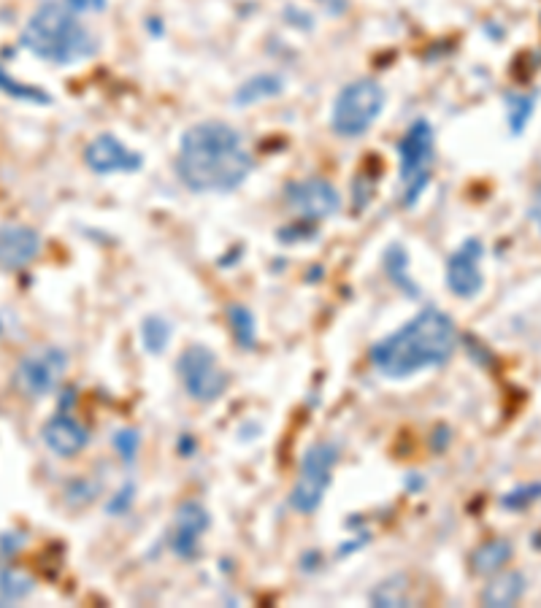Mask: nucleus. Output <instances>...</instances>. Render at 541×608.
<instances>
[{
  "label": "nucleus",
  "instance_id": "1",
  "mask_svg": "<svg viewBox=\"0 0 541 608\" xmlns=\"http://www.w3.org/2000/svg\"><path fill=\"white\" fill-rule=\"evenodd\" d=\"M255 168L247 144L228 122L209 119L184 130L176 155V173L193 192H233Z\"/></svg>",
  "mask_w": 541,
  "mask_h": 608
},
{
  "label": "nucleus",
  "instance_id": "2",
  "mask_svg": "<svg viewBox=\"0 0 541 608\" xmlns=\"http://www.w3.org/2000/svg\"><path fill=\"white\" fill-rule=\"evenodd\" d=\"M458 346V327L450 314L425 306L406 325L371 346V365L385 379H409L414 373L450 363Z\"/></svg>",
  "mask_w": 541,
  "mask_h": 608
},
{
  "label": "nucleus",
  "instance_id": "3",
  "mask_svg": "<svg viewBox=\"0 0 541 608\" xmlns=\"http://www.w3.org/2000/svg\"><path fill=\"white\" fill-rule=\"evenodd\" d=\"M22 46L38 60L52 65H74L98 52V41L79 22L65 0H44L22 30Z\"/></svg>",
  "mask_w": 541,
  "mask_h": 608
},
{
  "label": "nucleus",
  "instance_id": "4",
  "mask_svg": "<svg viewBox=\"0 0 541 608\" xmlns=\"http://www.w3.org/2000/svg\"><path fill=\"white\" fill-rule=\"evenodd\" d=\"M436 157V136L428 119H414L398 141V176H401V203L406 209L417 206L422 192L431 184V165Z\"/></svg>",
  "mask_w": 541,
  "mask_h": 608
},
{
  "label": "nucleus",
  "instance_id": "5",
  "mask_svg": "<svg viewBox=\"0 0 541 608\" xmlns=\"http://www.w3.org/2000/svg\"><path fill=\"white\" fill-rule=\"evenodd\" d=\"M385 111V87L376 79H358L341 87L333 100L331 130L339 138L366 136Z\"/></svg>",
  "mask_w": 541,
  "mask_h": 608
},
{
  "label": "nucleus",
  "instance_id": "6",
  "mask_svg": "<svg viewBox=\"0 0 541 608\" xmlns=\"http://www.w3.org/2000/svg\"><path fill=\"white\" fill-rule=\"evenodd\" d=\"M336 463H339V449L331 441L309 446V452L303 454L301 471H298L295 487L290 492V506L298 514H314L320 509L325 492L331 487Z\"/></svg>",
  "mask_w": 541,
  "mask_h": 608
},
{
  "label": "nucleus",
  "instance_id": "7",
  "mask_svg": "<svg viewBox=\"0 0 541 608\" xmlns=\"http://www.w3.org/2000/svg\"><path fill=\"white\" fill-rule=\"evenodd\" d=\"M68 371V354L60 346H36L19 357L14 384L22 398L41 400L60 387Z\"/></svg>",
  "mask_w": 541,
  "mask_h": 608
},
{
  "label": "nucleus",
  "instance_id": "8",
  "mask_svg": "<svg viewBox=\"0 0 541 608\" xmlns=\"http://www.w3.org/2000/svg\"><path fill=\"white\" fill-rule=\"evenodd\" d=\"M179 379H182L184 392L198 403H214L222 398V392L228 390V373L222 371L217 354L209 346H187L179 354Z\"/></svg>",
  "mask_w": 541,
  "mask_h": 608
},
{
  "label": "nucleus",
  "instance_id": "9",
  "mask_svg": "<svg viewBox=\"0 0 541 608\" xmlns=\"http://www.w3.org/2000/svg\"><path fill=\"white\" fill-rule=\"evenodd\" d=\"M285 200L287 206L298 214V219H306V222H320V219L339 214L341 209L339 190L320 176L287 184Z\"/></svg>",
  "mask_w": 541,
  "mask_h": 608
},
{
  "label": "nucleus",
  "instance_id": "10",
  "mask_svg": "<svg viewBox=\"0 0 541 608\" xmlns=\"http://www.w3.org/2000/svg\"><path fill=\"white\" fill-rule=\"evenodd\" d=\"M482 257H485V246H482L479 238H466L450 255V260H447V287H450L455 298L471 300L482 292V287H485Z\"/></svg>",
  "mask_w": 541,
  "mask_h": 608
},
{
  "label": "nucleus",
  "instance_id": "11",
  "mask_svg": "<svg viewBox=\"0 0 541 608\" xmlns=\"http://www.w3.org/2000/svg\"><path fill=\"white\" fill-rule=\"evenodd\" d=\"M84 163L92 173H101V176H109V173H133L144 165V157L133 152L130 146H125L120 138L109 136H95L84 149Z\"/></svg>",
  "mask_w": 541,
  "mask_h": 608
},
{
  "label": "nucleus",
  "instance_id": "12",
  "mask_svg": "<svg viewBox=\"0 0 541 608\" xmlns=\"http://www.w3.org/2000/svg\"><path fill=\"white\" fill-rule=\"evenodd\" d=\"M211 517L209 511L203 509L198 500H187L176 509L174 527H171V536L168 544L174 549L176 557L182 560H193L195 554L201 552V538L209 530Z\"/></svg>",
  "mask_w": 541,
  "mask_h": 608
},
{
  "label": "nucleus",
  "instance_id": "13",
  "mask_svg": "<svg viewBox=\"0 0 541 608\" xmlns=\"http://www.w3.org/2000/svg\"><path fill=\"white\" fill-rule=\"evenodd\" d=\"M44 241L28 225L0 227V268L3 271H22L33 260H38Z\"/></svg>",
  "mask_w": 541,
  "mask_h": 608
},
{
  "label": "nucleus",
  "instance_id": "14",
  "mask_svg": "<svg viewBox=\"0 0 541 608\" xmlns=\"http://www.w3.org/2000/svg\"><path fill=\"white\" fill-rule=\"evenodd\" d=\"M41 438H44L49 452L63 457V460H71V457H76V454L87 446L90 433H87V427H84L79 419L71 417V414H55V417L46 419Z\"/></svg>",
  "mask_w": 541,
  "mask_h": 608
},
{
  "label": "nucleus",
  "instance_id": "15",
  "mask_svg": "<svg viewBox=\"0 0 541 608\" xmlns=\"http://www.w3.org/2000/svg\"><path fill=\"white\" fill-rule=\"evenodd\" d=\"M525 587H528V581H525V576L520 571L498 573L496 579L490 581L485 592H482V603L490 608H509L523 598Z\"/></svg>",
  "mask_w": 541,
  "mask_h": 608
},
{
  "label": "nucleus",
  "instance_id": "16",
  "mask_svg": "<svg viewBox=\"0 0 541 608\" xmlns=\"http://www.w3.org/2000/svg\"><path fill=\"white\" fill-rule=\"evenodd\" d=\"M514 546L509 538H496V541H487L471 554V571L479 576H493L512 560Z\"/></svg>",
  "mask_w": 541,
  "mask_h": 608
},
{
  "label": "nucleus",
  "instance_id": "17",
  "mask_svg": "<svg viewBox=\"0 0 541 608\" xmlns=\"http://www.w3.org/2000/svg\"><path fill=\"white\" fill-rule=\"evenodd\" d=\"M285 90V82L279 76H271V73H263V76H255L249 79L247 84H241L239 92H236V103L239 106H247V103H257V100L274 98L279 92Z\"/></svg>",
  "mask_w": 541,
  "mask_h": 608
},
{
  "label": "nucleus",
  "instance_id": "18",
  "mask_svg": "<svg viewBox=\"0 0 541 608\" xmlns=\"http://www.w3.org/2000/svg\"><path fill=\"white\" fill-rule=\"evenodd\" d=\"M228 322L230 330H233V338L239 341L241 349H255L257 330L252 311L247 306H241V303H233V306H228Z\"/></svg>",
  "mask_w": 541,
  "mask_h": 608
},
{
  "label": "nucleus",
  "instance_id": "19",
  "mask_svg": "<svg viewBox=\"0 0 541 608\" xmlns=\"http://www.w3.org/2000/svg\"><path fill=\"white\" fill-rule=\"evenodd\" d=\"M371 603L374 606H409V584H406V576H390L385 579L374 592H371Z\"/></svg>",
  "mask_w": 541,
  "mask_h": 608
},
{
  "label": "nucleus",
  "instance_id": "20",
  "mask_svg": "<svg viewBox=\"0 0 541 608\" xmlns=\"http://www.w3.org/2000/svg\"><path fill=\"white\" fill-rule=\"evenodd\" d=\"M385 268H387V273H390V279H393L398 287H404L409 295H417V287H414L412 276H409V257H406L404 246L393 244L390 249H387Z\"/></svg>",
  "mask_w": 541,
  "mask_h": 608
},
{
  "label": "nucleus",
  "instance_id": "21",
  "mask_svg": "<svg viewBox=\"0 0 541 608\" xmlns=\"http://www.w3.org/2000/svg\"><path fill=\"white\" fill-rule=\"evenodd\" d=\"M33 592V579L25 576L22 571H14V568H3L0 571V600H22L28 598Z\"/></svg>",
  "mask_w": 541,
  "mask_h": 608
},
{
  "label": "nucleus",
  "instance_id": "22",
  "mask_svg": "<svg viewBox=\"0 0 541 608\" xmlns=\"http://www.w3.org/2000/svg\"><path fill=\"white\" fill-rule=\"evenodd\" d=\"M141 341L149 354H160L171 341V325L163 317H147L141 325Z\"/></svg>",
  "mask_w": 541,
  "mask_h": 608
},
{
  "label": "nucleus",
  "instance_id": "23",
  "mask_svg": "<svg viewBox=\"0 0 541 608\" xmlns=\"http://www.w3.org/2000/svg\"><path fill=\"white\" fill-rule=\"evenodd\" d=\"M0 92L17 100H25V103H41V106L52 103V98H49L44 90H38L33 84H22L17 82V79H11L9 73L3 71V65H0Z\"/></svg>",
  "mask_w": 541,
  "mask_h": 608
},
{
  "label": "nucleus",
  "instance_id": "24",
  "mask_svg": "<svg viewBox=\"0 0 541 608\" xmlns=\"http://www.w3.org/2000/svg\"><path fill=\"white\" fill-rule=\"evenodd\" d=\"M506 119H509V128L514 136H520L528 125V119L533 117V98L531 95H509L506 98Z\"/></svg>",
  "mask_w": 541,
  "mask_h": 608
},
{
  "label": "nucleus",
  "instance_id": "25",
  "mask_svg": "<svg viewBox=\"0 0 541 608\" xmlns=\"http://www.w3.org/2000/svg\"><path fill=\"white\" fill-rule=\"evenodd\" d=\"M536 500H541V481H533V484H523V487L512 490L509 495H504L501 506H504V509H509V511H523V509H528L531 503H536Z\"/></svg>",
  "mask_w": 541,
  "mask_h": 608
},
{
  "label": "nucleus",
  "instance_id": "26",
  "mask_svg": "<svg viewBox=\"0 0 541 608\" xmlns=\"http://www.w3.org/2000/svg\"><path fill=\"white\" fill-rule=\"evenodd\" d=\"M114 446H117V452L122 454V460H125V463H133L138 454V446H141V438H138L136 430H117V436H114Z\"/></svg>",
  "mask_w": 541,
  "mask_h": 608
},
{
  "label": "nucleus",
  "instance_id": "27",
  "mask_svg": "<svg viewBox=\"0 0 541 608\" xmlns=\"http://www.w3.org/2000/svg\"><path fill=\"white\" fill-rule=\"evenodd\" d=\"M71 9L79 14V11H103L106 9V0H65Z\"/></svg>",
  "mask_w": 541,
  "mask_h": 608
},
{
  "label": "nucleus",
  "instance_id": "28",
  "mask_svg": "<svg viewBox=\"0 0 541 608\" xmlns=\"http://www.w3.org/2000/svg\"><path fill=\"white\" fill-rule=\"evenodd\" d=\"M320 6L328 11L331 17H341V14H347L349 0H320Z\"/></svg>",
  "mask_w": 541,
  "mask_h": 608
},
{
  "label": "nucleus",
  "instance_id": "29",
  "mask_svg": "<svg viewBox=\"0 0 541 608\" xmlns=\"http://www.w3.org/2000/svg\"><path fill=\"white\" fill-rule=\"evenodd\" d=\"M533 219H536V222H539V227H541V203L536 206V209H533Z\"/></svg>",
  "mask_w": 541,
  "mask_h": 608
}]
</instances>
